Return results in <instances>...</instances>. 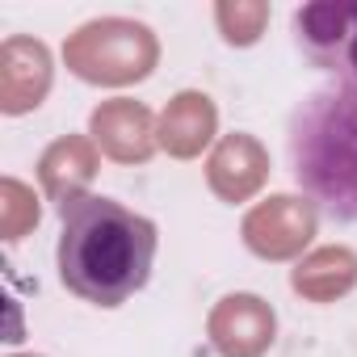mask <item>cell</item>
Segmentation results:
<instances>
[{
    "instance_id": "obj_1",
    "label": "cell",
    "mask_w": 357,
    "mask_h": 357,
    "mask_svg": "<svg viewBox=\"0 0 357 357\" xmlns=\"http://www.w3.org/2000/svg\"><path fill=\"white\" fill-rule=\"evenodd\" d=\"M160 231L151 219L101 194L59 202V282L97 307H122L139 294L155 265Z\"/></svg>"
},
{
    "instance_id": "obj_2",
    "label": "cell",
    "mask_w": 357,
    "mask_h": 357,
    "mask_svg": "<svg viewBox=\"0 0 357 357\" xmlns=\"http://www.w3.org/2000/svg\"><path fill=\"white\" fill-rule=\"evenodd\" d=\"M286 155L319 215L357 223V80H328L294 105Z\"/></svg>"
},
{
    "instance_id": "obj_3",
    "label": "cell",
    "mask_w": 357,
    "mask_h": 357,
    "mask_svg": "<svg viewBox=\"0 0 357 357\" xmlns=\"http://www.w3.org/2000/svg\"><path fill=\"white\" fill-rule=\"evenodd\" d=\"M294 43L315 68L336 80H357V0L294 9Z\"/></svg>"
}]
</instances>
